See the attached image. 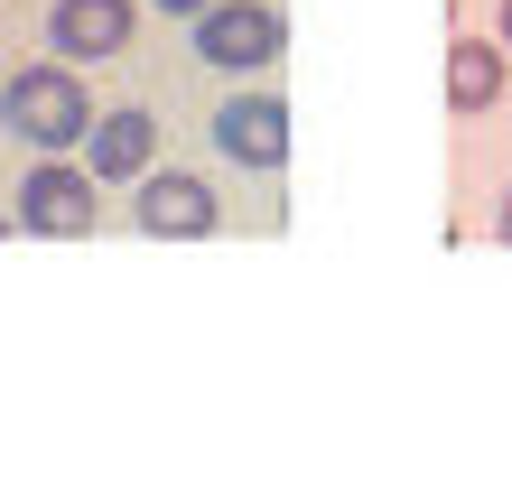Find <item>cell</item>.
<instances>
[{
	"label": "cell",
	"instance_id": "9c48e42d",
	"mask_svg": "<svg viewBox=\"0 0 512 493\" xmlns=\"http://www.w3.org/2000/svg\"><path fill=\"white\" fill-rule=\"evenodd\" d=\"M494 38H503V56H512V0H503V19H494Z\"/></svg>",
	"mask_w": 512,
	"mask_h": 493
},
{
	"label": "cell",
	"instance_id": "6da1fadb",
	"mask_svg": "<svg viewBox=\"0 0 512 493\" xmlns=\"http://www.w3.org/2000/svg\"><path fill=\"white\" fill-rule=\"evenodd\" d=\"M0 121H10L28 149H84V131H94V103H84L75 66L56 56V66H19L10 84H0Z\"/></svg>",
	"mask_w": 512,
	"mask_h": 493
},
{
	"label": "cell",
	"instance_id": "30bf717a",
	"mask_svg": "<svg viewBox=\"0 0 512 493\" xmlns=\"http://www.w3.org/2000/svg\"><path fill=\"white\" fill-rule=\"evenodd\" d=\"M494 233H503V242H512V196H503V214H494Z\"/></svg>",
	"mask_w": 512,
	"mask_h": 493
},
{
	"label": "cell",
	"instance_id": "3957f363",
	"mask_svg": "<svg viewBox=\"0 0 512 493\" xmlns=\"http://www.w3.org/2000/svg\"><path fill=\"white\" fill-rule=\"evenodd\" d=\"M19 224L47 233V242H84L94 233V168H75L66 149H47V159L19 177Z\"/></svg>",
	"mask_w": 512,
	"mask_h": 493
},
{
	"label": "cell",
	"instance_id": "52a82bcc",
	"mask_svg": "<svg viewBox=\"0 0 512 493\" xmlns=\"http://www.w3.org/2000/svg\"><path fill=\"white\" fill-rule=\"evenodd\" d=\"M159 159V121L149 112H94V131H84V168L94 177H140Z\"/></svg>",
	"mask_w": 512,
	"mask_h": 493
},
{
	"label": "cell",
	"instance_id": "8fae6325",
	"mask_svg": "<svg viewBox=\"0 0 512 493\" xmlns=\"http://www.w3.org/2000/svg\"><path fill=\"white\" fill-rule=\"evenodd\" d=\"M159 10H187V19H196V10H205V0H159Z\"/></svg>",
	"mask_w": 512,
	"mask_h": 493
},
{
	"label": "cell",
	"instance_id": "ba28073f",
	"mask_svg": "<svg viewBox=\"0 0 512 493\" xmlns=\"http://www.w3.org/2000/svg\"><path fill=\"white\" fill-rule=\"evenodd\" d=\"M503 103V38H457L447 47V112L475 121Z\"/></svg>",
	"mask_w": 512,
	"mask_h": 493
},
{
	"label": "cell",
	"instance_id": "277c9868",
	"mask_svg": "<svg viewBox=\"0 0 512 493\" xmlns=\"http://www.w3.org/2000/svg\"><path fill=\"white\" fill-rule=\"evenodd\" d=\"M215 224H224V205H215L205 177H187V168H159V177H149L140 168V233L149 242H205Z\"/></svg>",
	"mask_w": 512,
	"mask_h": 493
},
{
	"label": "cell",
	"instance_id": "8992f818",
	"mask_svg": "<svg viewBox=\"0 0 512 493\" xmlns=\"http://www.w3.org/2000/svg\"><path fill=\"white\" fill-rule=\"evenodd\" d=\"M215 149L233 168H289V103L280 94H243V103H224L215 112Z\"/></svg>",
	"mask_w": 512,
	"mask_h": 493
},
{
	"label": "cell",
	"instance_id": "5b68a950",
	"mask_svg": "<svg viewBox=\"0 0 512 493\" xmlns=\"http://www.w3.org/2000/svg\"><path fill=\"white\" fill-rule=\"evenodd\" d=\"M131 28H140L131 0H56L47 10V47L66 56V66H103V56L131 47Z\"/></svg>",
	"mask_w": 512,
	"mask_h": 493
},
{
	"label": "cell",
	"instance_id": "7a4b0ae2",
	"mask_svg": "<svg viewBox=\"0 0 512 493\" xmlns=\"http://www.w3.org/2000/svg\"><path fill=\"white\" fill-rule=\"evenodd\" d=\"M280 47H289V28H280L270 0H205L196 10V56L224 66V75H261Z\"/></svg>",
	"mask_w": 512,
	"mask_h": 493
}]
</instances>
